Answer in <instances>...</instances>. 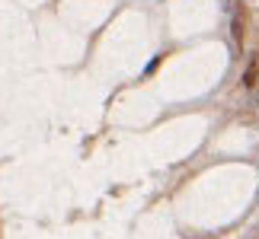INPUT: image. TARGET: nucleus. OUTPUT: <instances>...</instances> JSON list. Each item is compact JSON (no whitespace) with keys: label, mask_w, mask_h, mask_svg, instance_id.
Here are the masks:
<instances>
[{"label":"nucleus","mask_w":259,"mask_h":239,"mask_svg":"<svg viewBox=\"0 0 259 239\" xmlns=\"http://www.w3.org/2000/svg\"><path fill=\"white\" fill-rule=\"evenodd\" d=\"M256 83H259V61H256V58H250L247 70H243V86H247V90H253Z\"/></svg>","instance_id":"f257e3e1"},{"label":"nucleus","mask_w":259,"mask_h":239,"mask_svg":"<svg viewBox=\"0 0 259 239\" xmlns=\"http://www.w3.org/2000/svg\"><path fill=\"white\" fill-rule=\"evenodd\" d=\"M230 35H234V42L240 45L243 42V10L234 13V19H230Z\"/></svg>","instance_id":"f03ea898"}]
</instances>
